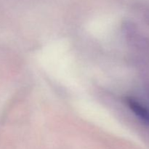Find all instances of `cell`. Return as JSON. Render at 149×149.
<instances>
[{"instance_id":"6da1fadb","label":"cell","mask_w":149,"mask_h":149,"mask_svg":"<svg viewBox=\"0 0 149 149\" xmlns=\"http://www.w3.org/2000/svg\"><path fill=\"white\" fill-rule=\"evenodd\" d=\"M127 105L132 113L145 125H149V109L132 97L125 99Z\"/></svg>"}]
</instances>
